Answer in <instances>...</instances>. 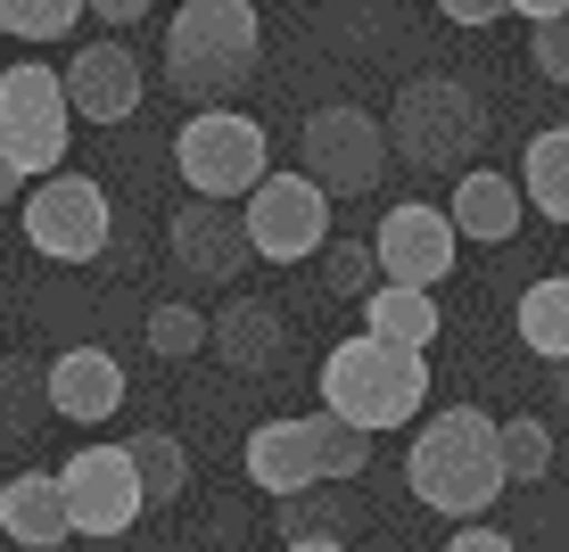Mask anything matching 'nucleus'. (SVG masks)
Listing matches in <instances>:
<instances>
[{
  "label": "nucleus",
  "instance_id": "nucleus-1",
  "mask_svg": "<svg viewBox=\"0 0 569 552\" xmlns=\"http://www.w3.org/2000/svg\"><path fill=\"white\" fill-rule=\"evenodd\" d=\"M405 479H413V495L429 511H446L455 528H470L512 486V470H503V421L479 412V404H455V412H438V421H421L413 453H405Z\"/></svg>",
  "mask_w": 569,
  "mask_h": 552
},
{
  "label": "nucleus",
  "instance_id": "nucleus-2",
  "mask_svg": "<svg viewBox=\"0 0 569 552\" xmlns=\"http://www.w3.org/2000/svg\"><path fill=\"white\" fill-rule=\"evenodd\" d=\"M264 50V9L248 0H182L166 17V83L190 100V116L231 108V91L257 74Z\"/></svg>",
  "mask_w": 569,
  "mask_h": 552
},
{
  "label": "nucleus",
  "instance_id": "nucleus-3",
  "mask_svg": "<svg viewBox=\"0 0 569 552\" xmlns=\"http://www.w3.org/2000/svg\"><path fill=\"white\" fill-rule=\"evenodd\" d=\"M363 462H371V438H363V429H347L339 412H289V421L248 429V445H240V470L257 479V495H272V503L322 495V486H356Z\"/></svg>",
  "mask_w": 569,
  "mask_h": 552
},
{
  "label": "nucleus",
  "instance_id": "nucleus-4",
  "mask_svg": "<svg viewBox=\"0 0 569 552\" xmlns=\"http://www.w3.org/2000/svg\"><path fill=\"white\" fill-rule=\"evenodd\" d=\"M429 404V354L413 347H388L356 330V339H330L322 354V412H339L347 429H363V438H388V429L421 421Z\"/></svg>",
  "mask_w": 569,
  "mask_h": 552
},
{
  "label": "nucleus",
  "instance_id": "nucleus-5",
  "mask_svg": "<svg viewBox=\"0 0 569 552\" xmlns=\"http://www.w3.org/2000/svg\"><path fill=\"white\" fill-rule=\"evenodd\" d=\"M67 124H74V100H67V74H50L42 58H17L0 67V173L26 190L58 182L67 165Z\"/></svg>",
  "mask_w": 569,
  "mask_h": 552
},
{
  "label": "nucleus",
  "instance_id": "nucleus-6",
  "mask_svg": "<svg viewBox=\"0 0 569 552\" xmlns=\"http://www.w3.org/2000/svg\"><path fill=\"white\" fill-rule=\"evenodd\" d=\"M487 141V108L462 74L421 67L413 83H397V108H388V149L405 157L413 173H455L462 182V157Z\"/></svg>",
  "mask_w": 569,
  "mask_h": 552
},
{
  "label": "nucleus",
  "instance_id": "nucleus-7",
  "mask_svg": "<svg viewBox=\"0 0 569 552\" xmlns=\"http://www.w3.org/2000/svg\"><path fill=\"white\" fill-rule=\"evenodd\" d=\"M173 173L190 182V199H214V207L240 199L248 207L272 182V141H264L257 116H240V108L182 116V132H173Z\"/></svg>",
  "mask_w": 569,
  "mask_h": 552
},
{
  "label": "nucleus",
  "instance_id": "nucleus-8",
  "mask_svg": "<svg viewBox=\"0 0 569 552\" xmlns=\"http://www.w3.org/2000/svg\"><path fill=\"white\" fill-rule=\"evenodd\" d=\"M388 124L371 108L356 100H330V108H313L306 124H298V173L313 190H330V199H363L371 182L388 173Z\"/></svg>",
  "mask_w": 569,
  "mask_h": 552
},
{
  "label": "nucleus",
  "instance_id": "nucleus-9",
  "mask_svg": "<svg viewBox=\"0 0 569 552\" xmlns=\"http://www.w3.org/2000/svg\"><path fill=\"white\" fill-rule=\"evenodd\" d=\"M17 223H26V248L50 255V264H100L108 240H116V207L91 173H58V182L26 190Z\"/></svg>",
  "mask_w": 569,
  "mask_h": 552
},
{
  "label": "nucleus",
  "instance_id": "nucleus-10",
  "mask_svg": "<svg viewBox=\"0 0 569 552\" xmlns=\"http://www.w3.org/2000/svg\"><path fill=\"white\" fill-rule=\"evenodd\" d=\"M455 248H462L455 214L429 207V199H397L380 214V231H371V255H380L388 289H429V298H438V281L455 272Z\"/></svg>",
  "mask_w": 569,
  "mask_h": 552
},
{
  "label": "nucleus",
  "instance_id": "nucleus-11",
  "mask_svg": "<svg viewBox=\"0 0 569 552\" xmlns=\"http://www.w3.org/2000/svg\"><path fill=\"white\" fill-rule=\"evenodd\" d=\"M67 511H74V536H124L132 520L149 511V486L132 470V445H83L67 453Z\"/></svg>",
  "mask_w": 569,
  "mask_h": 552
},
{
  "label": "nucleus",
  "instance_id": "nucleus-12",
  "mask_svg": "<svg viewBox=\"0 0 569 552\" xmlns=\"http://www.w3.org/2000/svg\"><path fill=\"white\" fill-rule=\"evenodd\" d=\"M240 214H248V240H257L264 264H306V255L330 248V190H313L306 173H272Z\"/></svg>",
  "mask_w": 569,
  "mask_h": 552
},
{
  "label": "nucleus",
  "instance_id": "nucleus-13",
  "mask_svg": "<svg viewBox=\"0 0 569 552\" xmlns=\"http://www.w3.org/2000/svg\"><path fill=\"white\" fill-rule=\"evenodd\" d=\"M166 248L190 281H240L257 264V240H248V214L240 207H214V199H182L166 214Z\"/></svg>",
  "mask_w": 569,
  "mask_h": 552
},
{
  "label": "nucleus",
  "instance_id": "nucleus-14",
  "mask_svg": "<svg viewBox=\"0 0 569 552\" xmlns=\"http://www.w3.org/2000/svg\"><path fill=\"white\" fill-rule=\"evenodd\" d=\"M67 100H74L83 124H124V116H141V100H149L141 50L132 42H83L67 58Z\"/></svg>",
  "mask_w": 569,
  "mask_h": 552
},
{
  "label": "nucleus",
  "instance_id": "nucleus-15",
  "mask_svg": "<svg viewBox=\"0 0 569 552\" xmlns=\"http://www.w3.org/2000/svg\"><path fill=\"white\" fill-rule=\"evenodd\" d=\"M42 371H50V412H67L74 429H100L124 412V363L108 347H67Z\"/></svg>",
  "mask_w": 569,
  "mask_h": 552
},
{
  "label": "nucleus",
  "instance_id": "nucleus-16",
  "mask_svg": "<svg viewBox=\"0 0 569 552\" xmlns=\"http://www.w3.org/2000/svg\"><path fill=\"white\" fill-rule=\"evenodd\" d=\"M0 528L26 552H67V536H74L67 479H58V470H17V479L0 486Z\"/></svg>",
  "mask_w": 569,
  "mask_h": 552
},
{
  "label": "nucleus",
  "instance_id": "nucleus-17",
  "mask_svg": "<svg viewBox=\"0 0 569 552\" xmlns=\"http://www.w3.org/2000/svg\"><path fill=\"white\" fill-rule=\"evenodd\" d=\"M281 354H289V322H281V305H264V298H231V305H214V363H223V371L257 380V371H281Z\"/></svg>",
  "mask_w": 569,
  "mask_h": 552
},
{
  "label": "nucleus",
  "instance_id": "nucleus-18",
  "mask_svg": "<svg viewBox=\"0 0 569 552\" xmlns=\"http://www.w3.org/2000/svg\"><path fill=\"white\" fill-rule=\"evenodd\" d=\"M446 214H455V231H462V240L503 248V240L520 231V214H528V190H520V173L470 165L462 182H455V199H446Z\"/></svg>",
  "mask_w": 569,
  "mask_h": 552
},
{
  "label": "nucleus",
  "instance_id": "nucleus-19",
  "mask_svg": "<svg viewBox=\"0 0 569 552\" xmlns=\"http://www.w3.org/2000/svg\"><path fill=\"white\" fill-rule=\"evenodd\" d=\"M512 330H520V347L537 354V363H553V371L569 363V272H545V281L520 289Z\"/></svg>",
  "mask_w": 569,
  "mask_h": 552
},
{
  "label": "nucleus",
  "instance_id": "nucleus-20",
  "mask_svg": "<svg viewBox=\"0 0 569 552\" xmlns=\"http://www.w3.org/2000/svg\"><path fill=\"white\" fill-rule=\"evenodd\" d=\"M363 330H371V339H388V347L429 354V347H438V330H446V305L429 298V289H380V298L363 305Z\"/></svg>",
  "mask_w": 569,
  "mask_h": 552
},
{
  "label": "nucleus",
  "instance_id": "nucleus-21",
  "mask_svg": "<svg viewBox=\"0 0 569 552\" xmlns=\"http://www.w3.org/2000/svg\"><path fill=\"white\" fill-rule=\"evenodd\" d=\"M520 190L537 214H553V223H569V124H545L528 132V157H520Z\"/></svg>",
  "mask_w": 569,
  "mask_h": 552
},
{
  "label": "nucleus",
  "instance_id": "nucleus-22",
  "mask_svg": "<svg viewBox=\"0 0 569 552\" xmlns=\"http://www.w3.org/2000/svg\"><path fill=\"white\" fill-rule=\"evenodd\" d=\"M363 528V503L347 495V486H322V495H298V503H281V544H306V536H356Z\"/></svg>",
  "mask_w": 569,
  "mask_h": 552
},
{
  "label": "nucleus",
  "instance_id": "nucleus-23",
  "mask_svg": "<svg viewBox=\"0 0 569 552\" xmlns=\"http://www.w3.org/2000/svg\"><path fill=\"white\" fill-rule=\"evenodd\" d=\"M149 354H166V363L214 354V313L182 305V298H157V305H149Z\"/></svg>",
  "mask_w": 569,
  "mask_h": 552
},
{
  "label": "nucleus",
  "instance_id": "nucleus-24",
  "mask_svg": "<svg viewBox=\"0 0 569 552\" xmlns=\"http://www.w3.org/2000/svg\"><path fill=\"white\" fill-rule=\"evenodd\" d=\"M132 470H141V486H149V511L182 503V486H190V453H182V438H166V429H141V438H132Z\"/></svg>",
  "mask_w": 569,
  "mask_h": 552
},
{
  "label": "nucleus",
  "instance_id": "nucleus-25",
  "mask_svg": "<svg viewBox=\"0 0 569 552\" xmlns=\"http://www.w3.org/2000/svg\"><path fill=\"white\" fill-rule=\"evenodd\" d=\"M83 17H91L83 0H0V33L9 42H67Z\"/></svg>",
  "mask_w": 569,
  "mask_h": 552
},
{
  "label": "nucleus",
  "instance_id": "nucleus-26",
  "mask_svg": "<svg viewBox=\"0 0 569 552\" xmlns=\"http://www.w3.org/2000/svg\"><path fill=\"white\" fill-rule=\"evenodd\" d=\"M520 17H537V33H528V58H537V74L569 91V0H528Z\"/></svg>",
  "mask_w": 569,
  "mask_h": 552
},
{
  "label": "nucleus",
  "instance_id": "nucleus-27",
  "mask_svg": "<svg viewBox=\"0 0 569 552\" xmlns=\"http://www.w3.org/2000/svg\"><path fill=\"white\" fill-rule=\"evenodd\" d=\"M380 289H388V272H380V255H371V240H330V298L371 305Z\"/></svg>",
  "mask_w": 569,
  "mask_h": 552
},
{
  "label": "nucleus",
  "instance_id": "nucleus-28",
  "mask_svg": "<svg viewBox=\"0 0 569 552\" xmlns=\"http://www.w3.org/2000/svg\"><path fill=\"white\" fill-rule=\"evenodd\" d=\"M553 429L537 421V412H520V421H503V470H512V479H545V470H553Z\"/></svg>",
  "mask_w": 569,
  "mask_h": 552
},
{
  "label": "nucleus",
  "instance_id": "nucleus-29",
  "mask_svg": "<svg viewBox=\"0 0 569 552\" xmlns=\"http://www.w3.org/2000/svg\"><path fill=\"white\" fill-rule=\"evenodd\" d=\"M446 552H520L512 536H503V528H487V520H470V528H455V536H446Z\"/></svg>",
  "mask_w": 569,
  "mask_h": 552
},
{
  "label": "nucleus",
  "instance_id": "nucleus-30",
  "mask_svg": "<svg viewBox=\"0 0 569 552\" xmlns=\"http://www.w3.org/2000/svg\"><path fill=\"white\" fill-rule=\"evenodd\" d=\"M438 17H455V26H496V17H520V9H503V0H446Z\"/></svg>",
  "mask_w": 569,
  "mask_h": 552
},
{
  "label": "nucleus",
  "instance_id": "nucleus-31",
  "mask_svg": "<svg viewBox=\"0 0 569 552\" xmlns=\"http://www.w3.org/2000/svg\"><path fill=\"white\" fill-rule=\"evenodd\" d=\"M91 17H100V26H141L149 0H91Z\"/></svg>",
  "mask_w": 569,
  "mask_h": 552
},
{
  "label": "nucleus",
  "instance_id": "nucleus-32",
  "mask_svg": "<svg viewBox=\"0 0 569 552\" xmlns=\"http://www.w3.org/2000/svg\"><path fill=\"white\" fill-rule=\"evenodd\" d=\"M289 552H363V544H339V536H306V544H289Z\"/></svg>",
  "mask_w": 569,
  "mask_h": 552
},
{
  "label": "nucleus",
  "instance_id": "nucleus-33",
  "mask_svg": "<svg viewBox=\"0 0 569 552\" xmlns=\"http://www.w3.org/2000/svg\"><path fill=\"white\" fill-rule=\"evenodd\" d=\"M553 397H561V404H569V363H561V371H553Z\"/></svg>",
  "mask_w": 569,
  "mask_h": 552
},
{
  "label": "nucleus",
  "instance_id": "nucleus-34",
  "mask_svg": "<svg viewBox=\"0 0 569 552\" xmlns=\"http://www.w3.org/2000/svg\"><path fill=\"white\" fill-rule=\"evenodd\" d=\"M363 552H405V544H363Z\"/></svg>",
  "mask_w": 569,
  "mask_h": 552
}]
</instances>
